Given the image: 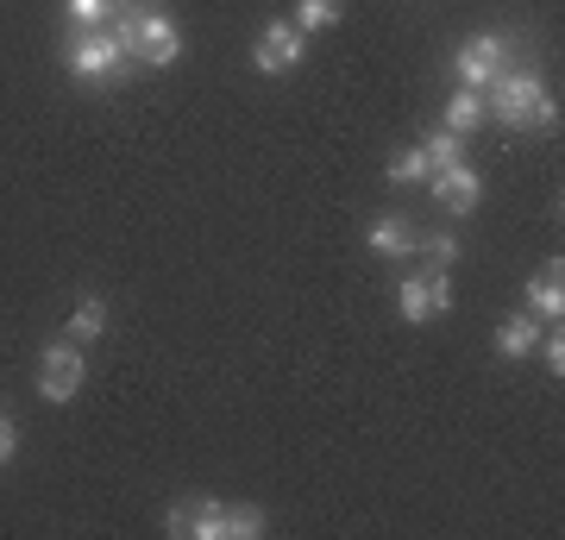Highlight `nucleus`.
I'll return each instance as SVG.
<instances>
[{"mask_svg":"<svg viewBox=\"0 0 565 540\" xmlns=\"http://www.w3.org/2000/svg\"><path fill=\"white\" fill-rule=\"evenodd\" d=\"M541 333H546L541 315H527V308H522V315H509L503 327H497V352H503V359H534Z\"/></svg>","mask_w":565,"mask_h":540,"instance_id":"f8f14e48","label":"nucleus"},{"mask_svg":"<svg viewBox=\"0 0 565 540\" xmlns=\"http://www.w3.org/2000/svg\"><path fill=\"white\" fill-rule=\"evenodd\" d=\"M107 327H114V308H107V296H95V289H88V296H76V315H70V340H102Z\"/></svg>","mask_w":565,"mask_h":540,"instance_id":"ddd939ff","label":"nucleus"},{"mask_svg":"<svg viewBox=\"0 0 565 540\" xmlns=\"http://www.w3.org/2000/svg\"><path fill=\"white\" fill-rule=\"evenodd\" d=\"M258 534H264L258 502H226V540H258Z\"/></svg>","mask_w":565,"mask_h":540,"instance_id":"f3484780","label":"nucleus"},{"mask_svg":"<svg viewBox=\"0 0 565 540\" xmlns=\"http://www.w3.org/2000/svg\"><path fill=\"white\" fill-rule=\"evenodd\" d=\"M490 120V107H484V95H478V88H459V95L446 100V133H478V126Z\"/></svg>","mask_w":565,"mask_h":540,"instance_id":"4468645a","label":"nucleus"},{"mask_svg":"<svg viewBox=\"0 0 565 540\" xmlns=\"http://www.w3.org/2000/svg\"><path fill=\"white\" fill-rule=\"evenodd\" d=\"M364 245H371L377 258H408V252L422 245V233H415L403 214H377V221H371V233H364Z\"/></svg>","mask_w":565,"mask_h":540,"instance_id":"9b49d317","label":"nucleus"},{"mask_svg":"<svg viewBox=\"0 0 565 540\" xmlns=\"http://www.w3.org/2000/svg\"><path fill=\"white\" fill-rule=\"evenodd\" d=\"M63 20L82 25V32H88V25H107L114 20V0H63Z\"/></svg>","mask_w":565,"mask_h":540,"instance_id":"6ab92c4d","label":"nucleus"},{"mask_svg":"<svg viewBox=\"0 0 565 540\" xmlns=\"http://www.w3.org/2000/svg\"><path fill=\"white\" fill-rule=\"evenodd\" d=\"M163 528L177 540H226V502L221 497H177Z\"/></svg>","mask_w":565,"mask_h":540,"instance_id":"6e6552de","label":"nucleus"},{"mask_svg":"<svg viewBox=\"0 0 565 540\" xmlns=\"http://www.w3.org/2000/svg\"><path fill=\"white\" fill-rule=\"evenodd\" d=\"M422 158H427V170H446V163L465 158V139L440 126V133H427V139H422Z\"/></svg>","mask_w":565,"mask_h":540,"instance_id":"dca6fc26","label":"nucleus"},{"mask_svg":"<svg viewBox=\"0 0 565 540\" xmlns=\"http://www.w3.org/2000/svg\"><path fill=\"white\" fill-rule=\"evenodd\" d=\"M541 95H546V82H541L534 63H503V76L484 88V107L509 126V133H527V114H534Z\"/></svg>","mask_w":565,"mask_h":540,"instance_id":"7ed1b4c3","label":"nucleus"},{"mask_svg":"<svg viewBox=\"0 0 565 540\" xmlns=\"http://www.w3.org/2000/svg\"><path fill=\"white\" fill-rule=\"evenodd\" d=\"M345 13V0H296V13H289V25L302 32V39H315V32H333Z\"/></svg>","mask_w":565,"mask_h":540,"instance_id":"2eb2a0df","label":"nucleus"},{"mask_svg":"<svg viewBox=\"0 0 565 540\" xmlns=\"http://www.w3.org/2000/svg\"><path fill=\"white\" fill-rule=\"evenodd\" d=\"M302 57H308V39L289 20H270L252 44V70H264V76H289V70H302Z\"/></svg>","mask_w":565,"mask_h":540,"instance_id":"0eeeda50","label":"nucleus"},{"mask_svg":"<svg viewBox=\"0 0 565 540\" xmlns=\"http://www.w3.org/2000/svg\"><path fill=\"white\" fill-rule=\"evenodd\" d=\"M107 32L120 39V51L139 70H170V63L182 57V32L170 13H158V7H145V13H114L107 20Z\"/></svg>","mask_w":565,"mask_h":540,"instance_id":"f257e3e1","label":"nucleus"},{"mask_svg":"<svg viewBox=\"0 0 565 540\" xmlns=\"http://www.w3.org/2000/svg\"><path fill=\"white\" fill-rule=\"evenodd\" d=\"M63 70H70L76 82H102V88H120V82L132 76L139 63L126 57L120 39H114L107 25H88V32H82V25H70V39H63Z\"/></svg>","mask_w":565,"mask_h":540,"instance_id":"f03ea898","label":"nucleus"},{"mask_svg":"<svg viewBox=\"0 0 565 540\" xmlns=\"http://www.w3.org/2000/svg\"><path fill=\"white\" fill-rule=\"evenodd\" d=\"M534 359H541L546 371H553V383L565 378V340H559V327H553V333H541V346H534Z\"/></svg>","mask_w":565,"mask_h":540,"instance_id":"412c9836","label":"nucleus"},{"mask_svg":"<svg viewBox=\"0 0 565 540\" xmlns=\"http://www.w3.org/2000/svg\"><path fill=\"white\" fill-rule=\"evenodd\" d=\"M503 63H509V39H503V32H471V39L452 51L459 88H478V95H484L490 82L503 76Z\"/></svg>","mask_w":565,"mask_h":540,"instance_id":"39448f33","label":"nucleus"},{"mask_svg":"<svg viewBox=\"0 0 565 540\" xmlns=\"http://www.w3.org/2000/svg\"><path fill=\"white\" fill-rule=\"evenodd\" d=\"M396 315L408 327H422L434 315H452V277L446 271H427V277H403L396 283Z\"/></svg>","mask_w":565,"mask_h":540,"instance_id":"423d86ee","label":"nucleus"},{"mask_svg":"<svg viewBox=\"0 0 565 540\" xmlns=\"http://www.w3.org/2000/svg\"><path fill=\"white\" fill-rule=\"evenodd\" d=\"M527 315H541V320H559L565 315V277H559V258L541 264L534 277H527Z\"/></svg>","mask_w":565,"mask_h":540,"instance_id":"9d476101","label":"nucleus"},{"mask_svg":"<svg viewBox=\"0 0 565 540\" xmlns=\"http://www.w3.org/2000/svg\"><path fill=\"white\" fill-rule=\"evenodd\" d=\"M422 252H427V264H434V271H452V264H459V233H434V240H422Z\"/></svg>","mask_w":565,"mask_h":540,"instance_id":"aec40b11","label":"nucleus"},{"mask_svg":"<svg viewBox=\"0 0 565 540\" xmlns=\"http://www.w3.org/2000/svg\"><path fill=\"white\" fill-rule=\"evenodd\" d=\"M151 0H114V13H145Z\"/></svg>","mask_w":565,"mask_h":540,"instance_id":"5701e85b","label":"nucleus"},{"mask_svg":"<svg viewBox=\"0 0 565 540\" xmlns=\"http://www.w3.org/2000/svg\"><path fill=\"white\" fill-rule=\"evenodd\" d=\"M384 177L396 182V189H408V182H427V177H434V170H427L422 145H415V151H396V158H390V170H384Z\"/></svg>","mask_w":565,"mask_h":540,"instance_id":"a211bd4d","label":"nucleus"},{"mask_svg":"<svg viewBox=\"0 0 565 540\" xmlns=\"http://www.w3.org/2000/svg\"><path fill=\"white\" fill-rule=\"evenodd\" d=\"M88 383V359L82 340H51L39 352V396L44 402H76V390Z\"/></svg>","mask_w":565,"mask_h":540,"instance_id":"20e7f679","label":"nucleus"},{"mask_svg":"<svg viewBox=\"0 0 565 540\" xmlns=\"http://www.w3.org/2000/svg\"><path fill=\"white\" fill-rule=\"evenodd\" d=\"M13 453H20V427L13 415H0V465H13Z\"/></svg>","mask_w":565,"mask_h":540,"instance_id":"4be33fe9","label":"nucleus"},{"mask_svg":"<svg viewBox=\"0 0 565 540\" xmlns=\"http://www.w3.org/2000/svg\"><path fill=\"white\" fill-rule=\"evenodd\" d=\"M427 189H434V201H440L446 214H471V208L484 201V177H478L465 158L446 163V170H434V177H427Z\"/></svg>","mask_w":565,"mask_h":540,"instance_id":"1a4fd4ad","label":"nucleus"}]
</instances>
